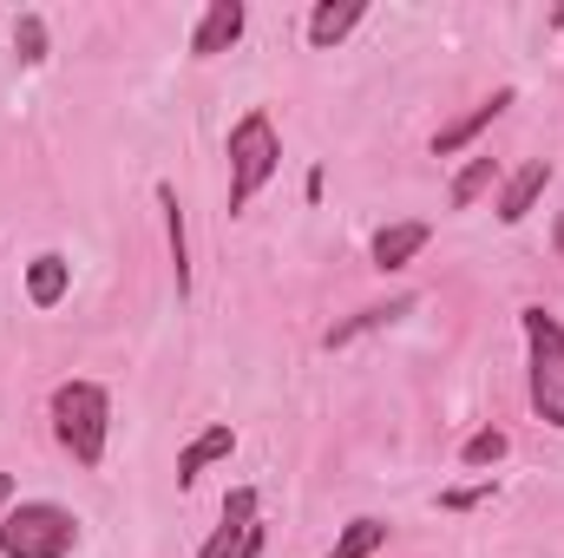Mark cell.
<instances>
[{
  "label": "cell",
  "mask_w": 564,
  "mask_h": 558,
  "mask_svg": "<svg viewBox=\"0 0 564 558\" xmlns=\"http://www.w3.org/2000/svg\"><path fill=\"white\" fill-rule=\"evenodd\" d=\"M282 164V144H276V126L263 112H243L237 132H230V211H243Z\"/></svg>",
  "instance_id": "3957f363"
},
{
  "label": "cell",
  "mask_w": 564,
  "mask_h": 558,
  "mask_svg": "<svg viewBox=\"0 0 564 558\" xmlns=\"http://www.w3.org/2000/svg\"><path fill=\"white\" fill-rule=\"evenodd\" d=\"M7 506H13V480L0 473V519H7Z\"/></svg>",
  "instance_id": "ffe728a7"
},
{
  "label": "cell",
  "mask_w": 564,
  "mask_h": 558,
  "mask_svg": "<svg viewBox=\"0 0 564 558\" xmlns=\"http://www.w3.org/2000/svg\"><path fill=\"white\" fill-rule=\"evenodd\" d=\"M361 13H368L361 0H322V7L308 13V40H315V46H335V40H348V33L361 26Z\"/></svg>",
  "instance_id": "30bf717a"
},
{
  "label": "cell",
  "mask_w": 564,
  "mask_h": 558,
  "mask_svg": "<svg viewBox=\"0 0 564 558\" xmlns=\"http://www.w3.org/2000/svg\"><path fill=\"white\" fill-rule=\"evenodd\" d=\"M459 460H466V466H492V460H506V433H499V427H486V433H473Z\"/></svg>",
  "instance_id": "ac0fdd59"
},
{
  "label": "cell",
  "mask_w": 564,
  "mask_h": 558,
  "mask_svg": "<svg viewBox=\"0 0 564 558\" xmlns=\"http://www.w3.org/2000/svg\"><path fill=\"white\" fill-rule=\"evenodd\" d=\"M250 533H257V493H250V486H237V493L224 500V526L210 533V546H204L197 558H243Z\"/></svg>",
  "instance_id": "5b68a950"
},
{
  "label": "cell",
  "mask_w": 564,
  "mask_h": 558,
  "mask_svg": "<svg viewBox=\"0 0 564 558\" xmlns=\"http://www.w3.org/2000/svg\"><path fill=\"white\" fill-rule=\"evenodd\" d=\"M492 178H499V164H492V158H473V164H466V171L453 178V191H446V197H453V211H466V204H479V197L492 191Z\"/></svg>",
  "instance_id": "9a60e30c"
},
{
  "label": "cell",
  "mask_w": 564,
  "mask_h": 558,
  "mask_svg": "<svg viewBox=\"0 0 564 558\" xmlns=\"http://www.w3.org/2000/svg\"><path fill=\"white\" fill-rule=\"evenodd\" d=\"M545 184H552V164H545V158L519 164V171L506 178V191H499V217H506V224H519V217H525V211L545 197Z\"/></svg>",
  "instance_id": "52a82bcc"
},
{
  "label": "cell",
  "mask_w": 564,
  "mask_h": 558,
  "mask_svg": "<svg viewBox=\"0 0 564 558\" xmlns=\"http://www.w3.org/2000/svg\"><path fill=\"white\" fill-rule=\"evenodd\" d=\"M426 237H433L426 224H388V230L375 237V270H408L426 250Z\"/></svg>",
  "instance_id": "9c48e42d"
},
{
  "label": "cell",
  "mask_w": 564,
  "mask_h": 558,
  "mask_svg": "<svg viewBox=\"0 0 564 558\" xmlns=\"http://www.w3.org/2000/svg\"><path fill=\"white\" fill-rule=\"evenodd\" d=\"M558 257H564V211H558Z\"/></svg>",
  "instance_id": "44dd1931"
},
{
  "label": "cell",
  "mask_w": 564,
  "mask_h": 558,
  "mask_svg": "<svg viewBox=\"0 0 564 558\" xmlns=\"http://www.w3.org/2000/svg\"><path fill=\"white\" fill-rule=\"evenodd\" d=\"M230 447H237V433H230V427H204V433L177 453V486H191L210 460H230Z\"/></svg>",
  "instance_id": "7c38bea8"
},
{
  "label": "cell",
  "mask_w": 564,
  "mask_h": 558,
  "mask_svg": "<svg viewBox=\"0 0 564 558\" xmlns=\"http://www.w3.org/2000/svg\"><path fill=\"white\" fill-rule=\"evenodd\" d=\"M53 433L59 447L79 460V466H99L106 460V433H112V401L99 382H66L53 388Z\"/></svg>",
  "instance_id": "6da1fadb"
},
{
  "label": "cell",
  "mask_w": 564,
  "mask_h": 558,
  "mask_svg": "<svg viewBox=\"0 0 564 558\" xmlns=\"http://www.w3.org/2000/svg\"><path fill=\"white\" fill-rule=\"evenodd\" d=\"M158 204H164V230H171V270H177V296H191V250H184V211H177V191L158 184Z\"/></svg>",
  "instance_id": "5bb4252c"
},
{
  "label": "cell",
  "mask_w": 564,
  "mask_h": 558,
  "mask_svg": "<svg viewBox=\"0 0 564 558\" xmlns=\"http://www.w3.org/2000/svg\"><path fill=\"white\" fill-rule=\"evenodd\" d=\"M73 546H79V519L66 506L26 500V506H7V519H0V552L7 558H66Z\"/></svg>",
  "instance_id": "7a4b0ae2"
},
{
  "label": "cell",
  "mask_w": 564,
  "mask_h": 558,
  "mask_svg": "<svg viewBox=\"0 0 564 558\" xmlns=\"http://www.w3.org/2000/svg\"><path fill=\"white\" fill-rule=\"evenodd\" d=\"M13 46H20V60H46V20H40V13H20Z\"/></svg>",
  "instance_id": "e0dca14e"
},
{
  "label": "cell",
  "mask_w": 564,
  "mask_h": 558,
  "mask_svg": "<svg viewBox=\"0 0 564 558\" xmlns=\"http://www.w3.org/2000/svg\"><path fill=\"white\" fill-rule=\"evenodd\" d=\"M66 277H73V264L46 250V257H33V264H26V296H33L40 309H53V302L66 296Z\"/></svg>",
  "instance_id": "4fadbf2b"
},
{
  "label": "cell",
  "mask_w": 564,
  "mask_h": 558,
  "mask_svg": "<svg viewBox=\"0 0 564 558\" xmlns=\"http://www.w3.org/2000/svg\"><path fill=\"white\" fill-rule=\"evenodd\" d=\"M512 99H519V93H512V86H499V93H492L486 106H473L466 119H453V126H446V132L433 139V151H440V158H453L459 144H473V139H479V132H486V126H492V119H499V112H506Z\"/></svg>",
  "instance_id": "ba28073f"
},
{
  "label": "cell",
  "mask_w": 564,
  "mask_h": 558,
  "mask_svg": "<svg viewBox=\"0 0 564 558\" xmlns=\"http://www.w3.org/2000/svg\"><path fill=\"white\" fill-rule=\"evenodd\" d=\"M479 500H486V493H479V486H473V493H446V500H440V506H453V513H466V506H479Z\"/></svg>",
  "instance_id": "d6986e66"
},
{
  "label": "cell",
  "mask_w": 564,
  "mask_h": 558,
  "mask_svg": "<svg viewBox=\"0 0 564 558\" xmlns=\"http://www.w3.org/2000/svg\"><path fill=\"white\" fill-rule=\"evenodd\" d=\"M237 33H243V0H210L204 20H197V33H191V53L210 60V53L237 46Z\"/></svg>",
  "instance_id": "8992f818"
},
{
  "label": "cell",
  "mask_w": 564,
  "mask_h": 558,
  "mask_svg": "<svg viewBox=\"0 0 564 558\" xmlns=\"http://www.w3.org/2000/svg\"><path fill=\"white\" fill-rule=\"evenodd\" d=\"M525 342H532V408L539 420L564 427V322H552L545 309H519Z\"/></svg>",
  "instance_id": "277c9868"
},
{
  "label": "cell",
  "mask_w": 564,
  "mask_h": 558,
  "mask_svg": "<svg viewBox=\"0 0 564 558\" xmlns=\"http://www.w3.org/2000/svg\"><path fill=\"white\" fill-rule=\"evenodd\" d=\"M401 315H414V296H394V302H375V309H361V315L335 322V329H328V348H348L355 335H368V329H388V322H401Z\"/></svg>",
  "instance_id": "8fae6325"
},
{
  "label": "cell",
  "mask_w": 564,
  "mask_h": 558,
  "mask_svg": "<svg viewBox=\"0 0 564 558\" xmlns=\"http://www.w3.org/2000/svg\"><path fill=\"white\" fill-rule=\"evenodd\" d=\"M381 539H388V526H381V519H355V526L335 539V552H328V558H368Z\"/></svg>",
  "instance_id": "2e32d148"
}]
</instances>
